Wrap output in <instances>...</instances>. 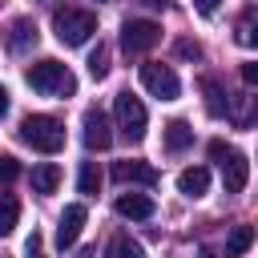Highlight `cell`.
I'll list each match as a JSON object with an SVG mask.
<instances>
[{"mask_svg":"<svg viewBox=\"0 0 258 258\" xmlns=\"http://www.w3.org/2000/svg\"><path fill=\"white\" fill-rule=\"evenodd\" d=\"M189 141H194V129H189L185 121H169V125H165V149H169V153L189 149Z\"/></svg>","mask_w":258,"mask_h":258,"instance_id":"2e32d148","label":"cell"},{"mask_svg":"<svg viewBox=\"0 0 258 258\" xmlns=\"http://www.w3.org/2000/svg\"><path fill=\"white\" fill-rule=\"evenodd\" d=\"M85 218H89V210H85L81 202L64 206V214H60V222H56V246H60V250L77 246V238H81V230H85Z\"/></svg>","mask_w":258,"mask_h":258,"instance_id":"52a82bcc","label":"cell"},{"mask_svg":"<svg viewBox=\"0 0 258 258\" xmlns=\"http://www.w3.org/2000/svg\"><path fill=\"white\" fill-rule=\"evenodd\" d=\"M81 137H85L89 149H109V141H113L109 117H105L101 109H85V117H81Z\"/></svg>","mask_w":258,"mask_h":258,"instance_id":"ba28073f","label":"cell"},{"mask_svg":"<svg viewBox=\"0 0 258 258\" xmlns=\"http://www.w3.org/2000/svg\"><path fill=\"white\" fill-rule=\"evenodd\" d=\"M242 81H246V85H258V60L242 64Z\"/></svg>","mask_w":258,"mask_h":258,"instance_id":"83f0119b","label":"cell"},{"mask_svg":"<svg viewBox=\"0 0 258 258\" xmlns=\"http://www.w3.org/2000/svg\"><path fill=\"white\" fill-rule=\"evenodd\" d=\"M177 52H181V56H194V60H198V56H202V44H198V40H181V44H177Z\"/></svg>","mask_w":258,"mask_h":258,"instance_id":"484cf974","label":"cell"},{"mask_svg":"<svg viewBox=\"0 0 258 258\" xmlns=\"http://www.w3.org/2000/svg\"><path fill=\"white\" fill-rule=\"evenodd\" d=\"M157 40H161V28L153 20H125V28H121L125 52H149Z\"/></svg>","mask_w":258,"mask_h":258,"instance_id":"8992f818","label":"cell"},{"mask_svg":"<svg viewBox=\"0 0 258 258\" xmlns=\"http://www.w3.org/2000/svg\"><path fill=\"white\" fill-rule=\"evenodd\" d=\"M117 214L129 218V222H145V218H153V198H145V194H121L117 198Z\"/></svg>","mask_w":258,"mask_h":258,"instance_id":"7c38bea8","label":"cell"},{"mask_svg":"<svg viewBox=\"0 0 258 258\" xmlns=\"http://www.w3.org/2000/svg\"><path fill=\"white\" fill-rule=\"evenodd\" d=\"M56 185H60V165L44 161V165L32 169V189H36V194H52Z\"/></svg>","mask_w":258,"mask_h":258,"instance_id":"e0dca14e","label":"cell"},{"mask_svg":"<svg viewBox=\"0 0 258 258\" xmlns=\"http://www.w3.org/2000/svg\"><path fill=\"white\" fill-rule=\"evenodd\" d=\"M234 40H238L242 48H258V8H250V12L238 20V28H234Z\"/></svg>","mask_w":258,"mask_h":258,"instance_id":"ac0fdd59","label":"cell"},{"mask_svg":"<svg viewBox=\"0 0 258 258\" xmlns=\"http://www.w3.org/2000/svg\"><path fill=\"white\" fill-rule=\"evenodd\" d=\"M141 85H145L153 97H161V101H177V93H181L177 73H173L169 64H157V60L141 64Z\"/></svg>","mask_w":258,"mask_h":258,"instance_id":"5b68a950","label":"cell"},{"mask_svg":"<svg viewBox=\"0 0 258 258\" xmlns=\"http://www.w3.org/2000/svg\"><path fill=\"white\" fill-rule=\"evenodd\" d=\"M28 44H36V24H32L28 16H20V20H12V36H8V48H12V52H24Z\"/></svg>","mask_w":258,"mask_h":258,"instance_id":"5bb4252c","label":"cell"},{"mask_svg":"<svg viewBox=\"0 0 258 258\" xmlns=\"http://www.w3.org/2000/svg\"><path fill=\"white\" fill-rule=\"evenodd\" d=\"M218 4H222V0H194V8H198V12H206V16H210Z\"/></svg>","mask_w":258,"mask_h":258,"instance_id":"f1b7e54d","label":"cell"},{"mask_svg":"<svg viewBox=\"0 0 258 258\" xmlns=\"http://www.w3.org/2000/svg\"><path fill=\"white\" fill-rule=\"evenodd\" d=\"M113 117H117V129L125 133V141H141V137H145L149 117H145V105H141L133 93H117V101H113Z\"/></svg>","mask_w":258,"mask_h":258,"instance_id":"277c9868","label":"cell"},{"mask_svg":"<svg viewBox=\"0 0 258 258\" xmlns=\"http://www.w3.org/2000/svg\"><path fill=\"white\" fill-rule=\"evenodd\" d=\"M105 258H145V250H141V242H133L129 234H117V238L109 242Z\"/></svg>","mask_w":258,"mask_h":258,"instance_id":"ffe728a7","label":"cell"},{"mask_svg":"<svg viewBox=\"0 0 258 258\" xmlns=\"http://www.w3.org/2000/svg\"><path fill=\"white\" fill-rule=\"evenodd\" d=\"M20 141L32 145V149H40V153H60V145H64V129H60L56 117H48V113H32V117L20 121Z\"/></svg>","mask_w":258,"mask_h":258,"instance_id":"7a4b0ae2","label":"cell"},{"mask_svg":"<svg viewBox=\"0 0 258 258\" xmlns=\"http://www.w3.org/2000/svg\"><path fill=\"white\" fill-rule=\"evenodd\" d=\"M254 246V226H234V234L226 238V258H242Z\"/></svg>","mask_w":258,"mask_h":258,"instance_id":"d6986e66","label":"cell"},{"mask_svg":"<svg viewBox=\"0 0 258 258\" xmlns=\"http://www.w3.org/2000/svg\"><path fill=\"white\" fill-rule=\"evenodd\" d=\"M16 177H20V161L4 153V157H0V181H16Z\"/></svg>","mask_w":258,"mask_h":258,"instance_id":"cb8c5ba5","label":"cell"},{"mask_svg":"<svg viewBox=\"0 0 258 258\" xmlns=\"http://www.w3.org/2000/svg\"><path fill=\"white\" fill-rule=\"evenodd\" d=\"M206 185H210V169H206V165H194V169H181V173H177V189H181L185 198H202Z\"/></svg>","mask_w":258,"mask_h":258,"instance_id":"4fadbf2b","label":"cell"},{"mask_svg":"<svg viewBox=\"0 0 258 258\" xmlns=\"http://www.w3.org/2000/svg\"><path fill=\"white\" fill-rule=\"evenodd\" d=\"M8 105H12V101H8V89H4V85H0V117H4V113H8Z\"/></svg>","mask_w":258,"mask_h":258,"instance_id":"f546056e","label":"cell"},{"mask_svg":"<svg viewBox=\"0 0 258 258\" xmlns=\"http://www.w3.org/2000/svg\"><path fill=\"white\" fill-rule=\"evenodd\" d=\"M202 93H206V113H210V117H226V105H230V97L222 93V85L206 77V81H202Z\"/></svg>","mask_w":258,"mask_h":258,"instance_id":"9a60e30c","label":"cell"},{"mask_svg":"<svg viewBox=\"0 0 258 258\" xmlns=\"http://www.w3.org/2000/svg\"><path fill=\"white\" fill-rule=\"evenodd\" d=\"M113 177L117 181H137V185H157V169L149 161H117Z\"/></svg>","mask_w":258,"mask_h":258,"instance_id":"8fae6325","label":"cell"},{"mask_svg":"<svg viewBox=\"0 0 258 258\" xmlns=\"http://www.w3.org/2000/svg\"><path fill=\"white\" fill-rule=\"evenodd\" d=\"M52 32H56L60 44L77 48V44H85V40L97 32V16L85 12V8H56V12H52Z\"/></svg>","mask_w":258,"mask_h":258,"instance_id":"3957f363","label":"cell"},{"mask_svg":"<svg viewBox=\"0 0 258 258\" xmlns=\"http://www.w3.org/2000/svg\"><path fill=\"white\" fill-rule=\"evenodd\" d=\"M226 153H230L226 141H210V157H214V161H226Z\"/></svg>","mask_w":258,"mask_h":258,"instance_id":"4316f807","label":"cell"},{"mask_svg":"<svg viewBox=\"0 0 258 258\" xmlns=\"http://www.w3.org/2000/svg\"><path fill=\"white\" fill-rule=\"evenodd\" d=\"M24 81L36 93H44V97H73L77 93V77L60 60H36V64H28L24 69Z\"/></svg>","mask_w":258,"mask_h":258,"instance_id":"6da1fadb","label":"cell"},{"mask_svg":"<svg viewBox=\"0 0 258 258\" xmlns=\"http://www.w3.org/2000/svg\"><path fill=\"white\" fill-rule=\"evenodd\" d=\"M24 258H44V242H40V234L32 230V238L24 242Z\"/></svg>","mask_w":258,"mask_h":258,"instance_id":"d4e9b609","label":"cell"},{"mask_svg":"<svg viewBox=\"0 0 258 258\" xmlns=\"http://www.w3.org/2000/svg\"><path fill=\"white\" fill-rule=\"evenodd\" d=\"M246 181H250V161H246V153L230 149L226 161H222V185H226V194H242Z\"/></svg>","mask_w":258,"mask_h":258,"instance_id":"9c48e42d","label":"cell"},{"mask_svg":"<svg viewBox=\"0 0 258 258\" xmlns=\"http://www.w3.org/2000/svg\"><path fill=\"white\" fill-rule=\"evenodd\" d=\"M77 189H81V194H97V189H101V169H97V161H81Z\"/></svg>","mask_w":258,"mask_h":258,"instance_id":"7402d4cb","label":"cell"},{"mask_svg":"<svg viewBox=\"0 0 258 258\" xmlns=\"http://www.w3.org/2000/svg\"><path fill=\"white\" fill-rule=\"evenodd\" d=\"M141 4H149V8H161V12L169 8V0H141Z\"/></svg>","mask_w":258,"mask_h":258,"instance_id":"4dcf8cb0","label":"cell"},{"mask_svg":"<svg viewBox=\"0 0 258 258\" xmlns=\"http://www.w3.org/2000/svg\"><path fill=\"white\" fill-rule=\"evenodd\" d=\"M89 77H93V81L109 77V48H105V44H97V48L89 52Z\"/></svg>","mask_w":258,"mask_h":258,"instance_id":"603a6c76","label":"cell"},{"mask_svg":"<svg viewBox=\"0 0 258 258\" xmlns=\"http://www.w3.org/2000/svg\"><path fill=\"white\" fill-rule=\"evenodd\" d=\"M226 113H230V121H234L238 129H250V125L258 121V97H250V93H238V97H230Z\"/></svg>","mask_w":258,"mask_h":258,"instance_id":"30bf717a","label":"cell"},{"mask_svg":"<svg viewBox=\"0 0 258 258\" xmlns=\"http://www.w3.org/2000/svg\"><path fill=\"white\" fill-rule=\"evenodd\" d=\"M20 222V202L12 194H0V234H12Z\"/></svg>","mask_w":258,"mask_h":258,"instance_id":"44dd1931","label":"cell"}]
</instances>
